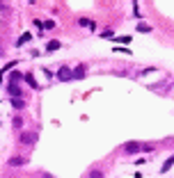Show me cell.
<instances>
[{
  "mask_svg": "<svg viewBox=\"0 0 174 178\" xmlns=\"http://www.w3.org/2000/svg\"><path fill=\"white\" fill-rule=\"evenodd\" d=\"M83 76H85V66H83V64L76 66V68L71 71V78H73V80H78V78H83Z\"/></svg>",
  "mask_w": 174,
  "mask_h": 178,
  "instance_id": "4",
  "label": "cell"
},
{
  "mask_svg": "<svg viewBox=\"0 0 174 178\" xmlns=\"http://www.w3.org/2000/svg\"><path fill=\"white\" fill-rule=\"evenodd\" d=\"M60 46H62L60 39H53V41L46 43V50H48V53H55V50H60Z\"/></svg>",
  "mask_w": 174,
  "mask_h": 178,
  "instance_id": "3",
  "label": "cell"
},
{
  "mask_svg": "<svg viewBox=\"0 0 174 178\" xmlns=\"http://www.w3.org/2000/svg\"><path fill=\"white\" fill-rule=\"evenodd\" d=\"M21 78H23V76H21L19 71H11V73H9V85H16V82H21Z\"/></svg>",
  "mask_w": 174,
  "mask_h": 178,
  "instance_id": "6",
  "label": "cell"
},
{
  "mask_svg": "<svg viewBox=\"0 0 174 178\" xmlns=\"http://www.w3.org/2000/svg\"><path fill=\"white\" fill-rule=\"evenodd\" d=\"M7 91H9L11 96H21V89L16 87V85H9V87H7Z\"/></svg>",
  "mask_w": 174,
  "mask_h": 178,
  "instance_id": "12",
  "label": "cell"
},
{
  "mask_svg": "<svg viewBox=\"0 0 174 178\" xmlns=\"http://www.w3.org/2000/svg\"><path fill=\"white\" fill-rule=\"evenodd\" d=\"M137 30H140V32H151V27L144 25V23H140V25H137Z\"/></svg>",
  "mask_w": 174,
  "mask_h": 178,
  "instance_id": "15",
  "label": "cell"
},
{
  "mask_svg": "<svg viewBox=\"0 0 174 178\" xmlns=\"http://www.w3.org/2000/svg\"><path fill=\"white\" fill-rule=\"evenodd\" d=\"M11 105L21 110V107H25V101H21V98H14V101H11Z\"/></svg>",
  "mask_w": 174,
  "mask_h": 178,
  "instance_id": "13",
  "label": "cell"
},
{
  "mask_svg": "<svg viewBox=\"0 0 174 178\" xmlns=\"http://www.w3.org/2000/svg\"><path fill=\"white\" fill-rule=\"evenodd\" d=\"M30 39H32V34H30V32L21 34V39H19V41H16V46H23V43H28V41H30Z\"/></svg>",
  "mask_w": 174,
  "mask_h": 178,
  "instance_id": "8",
  "label": "cell"
},
{
  "mask_svg": "<svg viewBox=\"0 0 174 178\" xmlns=\"http://www.w3.org/2000/svg\"><path fill=\"white\" fill-rule=\"evenodd\" d=\"M89 178H103V171H98V169H92V171H89Z\"/></svg>",
  "mask_w": 174,
  "mask_h": 178,
  "instance_id": "14",
  "label": "cell"
},
{
  "mask_svg": "<svg viewBox=\"0 0 174 178\" xmlns=\"http://www.w3.org/2000/svg\"><path fill=\"white\" fill-rule=\"evenodd\" d=\"M142 148V144L140 142H128V144L124 146V153H128V155H133V153H137Z\"/></svg>",
  "mask_w": 174,
  "mask_h": 178,
  "instance_id": "2",
  "label": "cell"
},
{
  "mask_svg": "<svg viewBox=\"0 0 174 178\" xmlns=\"http://www.w3.org/2000/svg\"><path fill=\"white\" fill-rule=\"evenodd\" d=\"M23 164H25L23 158H9V167H23Z\"/></svg>",
  "mask_w": 174,
  "mask_h": 178,
  "instance_id": "7",
  "label": "cell"
},
{
  "mask_svg": "<svg viewBox=\"0 0 174 178\" xmlns=\"http://www.w3.org/2000/svg\"><path fill=\"white\" fill-rule=\"evenodd\" d=\"M78 23H80V27H87V30H94V27H96L94 21H89V19H80Z\"/></svg>",
  "mask_w": 174,
  "mask_h": 178,
  "instance_id": "5",
  "label": "cell"
},
{
  "mask_svg": "<svg viewBox=\"0 0 174 178\" xmlns=\"http://www.w3.org/2000/svg\"><path fill=\"white\" fill-rule=\"evenodd\" d=\"M23 78H25V82H28V85H30V87H32V89H37V87H39V85H37V80H34V78L30 76V73H28V76H23Z\"/></svg>",
  "mask_w": 174,
  "mask_h": 178,
  "instance_id": "10",
  "label": "cell"
},
{
  "mask_svg": "<svg viewBox=\"0 0 174 178\" xmlns=\"http://www.w3.org/2000/svg\"><path fill=\"white\" fill-rule=\"evenodd\" d=\"M21 142H23V144H32V142H34V135H21Z\"/></svg>",
  "mask_w": 174,
  "mask_h": 178,
  "instance_id": "11",
  "label": "cell"
},
{
  "mask_svg": "<svg viewBox=\"0 0 174 178\" xmlns=\"http://www.w3.org/2000/svg\"><path fill=\"white\" fill-rule=\"evenodd\" d=\"M172 164H174V155H170V158L165 160V164H163V169H160V171H163V174H165V171H170Z\"/></svg>",
  "mask_w": 174,
  "mask_h": 178,
  "instance_id": "9",
  "label": "cell"
},
{
  "mask_svg": "<svg viewBox=\"0 0 174 178\" xmlns=\"http://www.w3.org/2000/svg\"><path fill=\"white\" fill-rule=\"evenodd\" d=\"M117 41H121V43H131V37H119Z\"/></svg>",
  "mask_w": 174,
  "mask_h": 178,
  "instance_id": "16",
  "label": "cell"
},
{
  "mask_svg": "<svg viewBox=\"0 0 174 178\" xmlns=\"http://www.w3.org/2000/svg\"><path fill=\"white\" fill-rule=\"evenodd\" d=\"M57 80H62V82H69V80H73V78H71V68H69V66H62L60 71H57Z\"/></svg>",
  "mask_w": 174,
  "mask_h": 178,
  "instance_id": "1",
  "label": "cell"
}]
</instances>
